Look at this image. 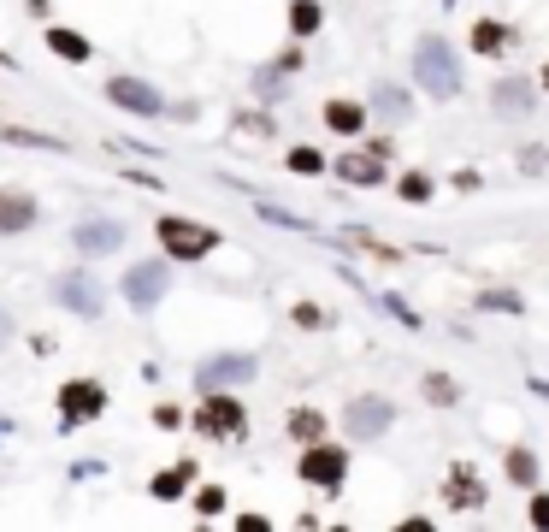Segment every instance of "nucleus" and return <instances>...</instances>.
I'll return each instance as SVG.
<instances>
[{
    "label": "nucleus",
    "instance_id": "nucleus-1",
    "mask_svg": "<svg viewBox=\"0 0 549 532\" xmlns=\"http://www.w3.org/2000/svg\"><path fill=\"white\" fill-rule=\"evenodd\" d=\"M160 243H166V255H172V261H201V255H213V249H219V231L172 213V219H160Z\"/></svg>",
    "mask_w": 549,
    "mask_h": 532
},
{
    "label": "nucleus",
    "instance_id": "nucleus-2",
    "mask_svg": "<svg viewBox=\"0 0 549 532\" xmlns=\"http://www.w3.org/2000/svg\"><path fill=\"white\" fill-rule=\"evenodd\" d=\"M414 71H420V89L426 95H455V60H449V48H443V36H420V48H414Z\"/></svg>",
    "mask_w": 549,
    "mask_h": 532
},
{
    "label": "nucleus",
    "instance_id": "nucleus-3",
    "mask_svg": "<svg viewBox=\"0 0 549 532\" xmlns=\"http://www.w3.org/2000/svg\"><path fill=\"white\" fill-rule=\"evenodd\" d=\"M166 284H172V266H166V261L130 266V272H124V302H130V308H154Z\"/></svg>",
    "mask_w": 549,
    "mask_h": 532
},
{
    "label": "nucleus",
    "instance_id": "nucleus-4",
    "mask_svg": "<svg viewBox=\"0 0 549 532\" xmlns=\"http://www.w3.org/2000/svg\"><path fill=\"white\" fill-rule=\"evenodd\" d=\"M107 408V391L95 385V379H71V385H60V414L77 426V420H95Z\"/></svg>",
    "mask_w": 549,
    "mask_h": 532
},
{
    "label": "nucleus",
    "instance_id": "nucleus-5",
    "mask_svg": "<svg viewBox=\"0 0 549 532\" xmlns=\"http://www.w3.org/2000/svg\"><path fill=\"white\" fill-rule=\"evenodd\" d=\"M343 467H349V456L337 450V444H313V450H302V479L307 485H343Z\"/></svg>",
    "mask_w": 549,
    "mask_h": 532
},
{
    "label": "nucleus",
    "instance_id": "nucleus-6",
    "mask_svg": "<svg viewBox=\"0 0 549 532\" xmlns=\"http://www.w3.org/2000/svg\"><path fill=\"white\" fill-rule=\"evenodd\" d=\"M195 426H201L207 438H237V432H243V402L207 397L201 402V414H195Z\"/></svg>",
    "mask_w": 549,
    "mask_h": 532
},
{
    "label": "nucleus",
    "instance_id": "nucleus-7",
    "mask_svg": "<svg viewBox=\"0 0 549 532\" xmlns=\"http://www.w3.org/2000/svg\"><path fill=\"white\" fill-rule=\"evenodd\" d=\"M107 95H113L119 107H130V113H142V119H154V113L166 107V101H160L148 83H136V77H113V83H107Z\"/></svg>",
    "mask_w": 549,
    "mask_h": 532
},
{
    "label": "nucleus",
    "instance_id": "nucleus-8",
    "mask_svg": "<svg viewBox=\"0 0 549 532\" xmlns=\"http://www.w3.org/2000/svg\"><path fill=\"white\" fill-rule=\"evenodd\" d=\"M30 225H36V196L30 190H0V237L30 231Z\"/></svg>",
    "mask_w": 549,
    "mask_h": 532
},
{
    "label": "nucleus",
    "instance_id": "nucleus-9",
    "mask_svg": "<svg viewBox=\"0 0 549 532\" xmlns=\"http://www.w3.org/2000/svg\"><path fill=\"white\" fill-rule=\"evenodd\" d=\"M60 302H65V308H77V314H101V290H95V278H89V272L60 278Z\"/></svg>",
    "mask_w": 549,
    "mask_h": 532
},
{
    "label": "nucleus",
    "instance_id": "nucleus-10",
    "mask_svg": "<svg viewBox=\"0 0 549 532\" xmlns=\"http://www.w3.org/2000/svg\"><path fill=\"white\" fill-rule=\"evenodd\" d=\"M449 503H455V509H479V503H485V485H479V473H473V467L449 473Z\"/></svg>",
    "mask_w": 549,
    "mask_h": 532
},
{
    "label": "nucleus",
    "instance_id": "nucleus-11",
    "mask_svg": "<svg viewBox=\"0 0 549 532\" xmlns=\"http://www.w3.org/2000/svg\"><path fill=\"white\" fill-rule=\"evenodd\" d=\"M349 426H355L361 438H378V432L390 426V402H355V408H349Z\"/></svg>",
    "mask_w": 549,
    "mask_h": 532
},
{
    "label": "nucleus",
    "instance_id": "nucleus-12",
    "mask_svg": "<svg viewBox=\"0 0 549 532\" xmlns=\"http://www.w3.org/2000/svg\"><path fill=\"white\" fill-rule=\"evenodd\" d=\"M248 373H254L248 355H237V361H207V367H201V385H237V379H248Z\"/></svg>",
    "mask_w": 549,
    "mask_h": 532
},
{
    "label": "nucleus",
    "instance_id": "nucleus-13",
    "mask_svg": "<svg viewBox=\"0 0 549 532\" xmlns=\"http://www.w3.org/2000/svg\"><path fill=\"white\" fill-rule=\"evenodd\" d=\"M325 125L343 136H355L366 125V107H355V101H325Z\"/></svg>",
    "mask_w": 549,
    "mask_h": 532
},
{
    "label": "nucleus",
    "instance_id": "nucleus-14",
    "mask_svg": "<svg viewBox=\"0 0 549 532\" xmlns=\"http://www.w3.org/2000/svg\"><path fill=\"white\" fill-rule=\"evenodd\" d=\"M337 172H343L349 184H378V178H384V166H378L372 154H361V148H355V154H343V160H337Z\"/></svg>",
    "mask_w": 549,
    "mask_h": 532
},
{
    "label": "nucleus",
    "instance_id": "nucleus-15",
    "mask_svg": "<svg viewBox=\"0 0 549 532\" xmlns=\"http://www.w3.org/2000/svg\"><path fill=\"white\" fill-rule=\"evenodd\" d=\"M0 142H18V148H48V154H60V148H65L60 136H42V131H12V125H0Z\"/></svg>",
    "mask_w": 549,
    "mask_h": 532
},
{
    "label": "nucleus",
    "instance_id": "nucleus-16",
    "mask_svg": "<svg viewBox=\"0 0 549 532\" xmlns=\"http://www.w3.org/2000/svg\"><path fill=\"white\" fill-rule=\"evenodd\" d=\"M48 48H54L60 60H89V42L71 36V30H48Z\"/></svg>",
    "mask_w": 549,
    "mask_h": 532
},
{
    "label": "nucleus",
    "instance_id": "nucleus-17",
    "mask_svg": "<svg viewBox=\"0 0 549 532\" xmlns=\"http://www.w3.org/2000/svg\"><path fill=\"white\" fill-rule=\"evenodd\" d=\"M473 48H479V54H502V48H508V30H502V24H479V30H473Z\"/></svg>",
    "mask_w": 549,
    "mask_h": 532
},
{
    "label": "nucleus",
    "instance_id": "nucleus-18",
    "mask_svg": "<svg viewBox=\"0 0 549 532\" xmlns=\"http://www.w3.org/2000/svg\"><path fill=\"white\" fill-rule=\"evenodd\" d=\"M183 485H189V467H172V473H160V479H154V497H160V503H172V497H183Z\"/></svg>",
    "mask_w": 549,
    "mask_h": 532
},
{
    "label": "nucleus",
    "instance_id": "nucleus-19",
    "mask_svg": "<svg viewBox=\"0 0 549 532\" xmlns=\"http://www.w3.org/2000/svg\"><path fill=\"white\" fill-rule=\"evenodd\" d=\"M290 30H296V36H313V30H319V6H313V0H296V6H290Z\"/></svg>",
    "mask_w": 549,
    "mask_h": 532
},
{
    "label": "nucleus",
    "instance_id": "nucleus-20",
    "mask_svg": "<svg viewBox=\"0 0 549 532\" xmlns=\"http://www.w3.org/2000/svg\"><path fill=\"white\" fill-rule=\"evenodd\" d=\"M290 172H302V178H313V172H325L319 148H290Z\"/></svg>",
    "mask_w": 549,
    "mask_h": 532
},
{
    "label": "nucleus",
    "instance_id": "nucleus-21",
    "mask_svg": "<svg viewBox=\"0 0 549 532\" xmlns=\"http://www.w3.org/2000/svg\"><path fill=\"white\" fill-rule=\"evenodd\" d=\"M77 243H83V249H113L119 231H113V225H89V231H77Z\"/></svg>",
    "mask_w": 549,
    "mask_h": 532
},
{
    "label": "nucleus",
    "instance_id": "nucleus-22",
    "mask_svg": "<svg viewBox=\"0 0 549 532\" xmlns=\"http://www.w3.org/2000/svg\"><path fill=\"white\" fill-rule=\"evenodd\" d=\"M496 107L520 113V107H526V83H502V89H496Z\"/></svg>",
    "mask_w": 549,
    "mask_h": 532
},
{
    "label": "nucleus",
    "instance_id": "nucleus-23",
    "mask_svg": "<svg viewBox=\"0 0 549 532\" xmlns=\"http://www.w3.org/2000/svg\"><path fill=\"white\" fill-rule=\"evenodd\" d=\"M290 432H296V438H319V414L296 408V414H290Z\"/></svg>",
    "mask_w": 549,
    "mask_h": 532
},
{
    "label": "nucleus",
    "instance_id": "nucleus-24",
    "mask_svg": "<svg viewBox=\"0 0 549 532\" xmlns=\"http://www.w3.org/2000/svg\"><path fill=\"white\" fill-rule=\"evenodd\" d=\"M508 473H514L520 485H532V473H538V462H532L526 450H514V456H508Z\"/></svg>",
    "mask_w": 549,
    "mask_h": 532
},
{
    "label": "nucleus",
    "instance_id": "nucleus-25",
    "mask_svg": "<svg viewBox=\"0 0 549 532\" xmlns=\"http://www.w3.org/2000/svg\"><path fill=\"white\" fill-rule=\"evenodd\" d=\"M195 509H201V515H219V509H225V491H219V485H201Z\"/></svg>",
    "mask_w": 549,
    "mask_h": 532
},
{
    "label": "nucleus",
    "instance_id": "nucleus-26",
    "mask_svg": "<svg viewBox=\"0 0 549 532\" xmlns=\"http://www.w3.org/2000/svg\"><path fill=\"white\" fill-rule=\"evenodd\" d=\"M426 397L431 402H455V385H449V379H426Z\"/></svg>",
    "mask_w": 549,
    "mask_h": 532
},
{
    "label": "nucleus",
    "instance_id": "nucleus-27",
    "mask_svg": "<svg viewBox=\"0 0 549 532\" xmlns=\"http://www.w3.org/2000/svg\"><path fill=\"white\" fill-rule=\"evenodd\" d=\"M402 196H414V201H426V196H431V184H426V178H402Z\"/></svg>",
    "mask_w": 549,
    "mask_h": 532
},
{
    "label": "nucleus",
    "instance_id": "nucleus-28",
    "mask_svg": "<svg viewBox=\"0 0 549 532\" xmlns=\"http://www.w3.org/2000/svg\"><path fill=\"white\" fill-rule=\"evenodd\" d=\"M532 521H538V527H549V497H538V503H532Z\"/></svg>",
    "mask_w": 549,
    "mask_h": 532
},
{
    "label": "nucleus",
    "instance_id": "nucleus-29",
    "mask_svg": "<svg viewBox=\"0 0 549 532\" xmlns=\"http://www.w3.org/2000/svg\"><path fill=\"white\" fill-rule=\"evenodd\" d=\"M0 337H6V320H0Z\"/></svg>",
    "mask_w": 549,
    "mask_h": 532
},
{
    "label": "nucleus",
    "instance_id": "nucleus-30",
    "mask_svg": "<svg viewBox=\"0 0 549 532\" xmlns=\"http://www.w3.org/2000/svg\"><path fill=\"white\" fill-rule=\"evenodd\" d=\"M544 83H549V71H544Z\"/></svg>",
    "mask_w": 549,
    "mask_h": 532
}]
</instances>
